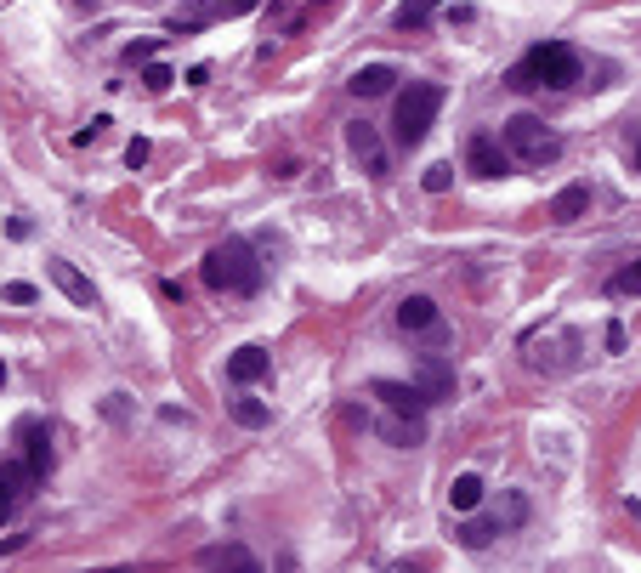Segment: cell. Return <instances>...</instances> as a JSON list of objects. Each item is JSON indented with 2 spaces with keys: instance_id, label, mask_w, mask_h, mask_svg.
<instances>
[{
  "instance_id": "obj_1",
  "label": "cell",
  "mask_w": 641,
  "mask_h": 573,
  "mask_svg": "<svg viewBox=\"0 0 641 573\" xmlns=\"http://www.w3.org/2000/svg\"><path fill=\"white\" fill-rule=\"evenodd\" d=\"M205 284L210 290H227V296H256L261 290V261L244 239H222L205 256Z\"/></svg>"
},
{
  "instance_id": "obj_2",
  "label": "cell",
  "mask_w": 641,
  "mask_h": 573,
  "mask_svg": "<svg viewBox=\"0 0 641 573\" xmlns=\"http://www.w3.org/2000/svg\"><path fill=\"white\" fill-rule=\"evenodd\" d=\"M437 108H443V86H409L398 91V114H392V137H398V148H420L426 142V131H432Z\"/></svg>"
},
{
  "instance_id": "obj_3",
  "label": "cell",
  "mask_w": 641,
  "mask_h": 573,
  "mask_svg": "<svg viewBox=\"0 0 641 573\" xmlns=\"http://www.w3.org/2000/svg\"><path fill=\"white\" fill-rule=\"evenodd\" d=\"M505 154H517L522 165H556L562 159V137H551L545 120H534V114H511L505 120Z\"/></svg>"
},
{
  "instance_id": "obj_4",
  "label": "cell",
  "mask_w": 641,
  "mask_h": 573,
  "mask_svg": "<svg viewBox=\"0 0 641 573\" xmlns=\"http://www.w3.org/2000/svg\"><path fill=\"white\" fill-rule=\"evenodd\" d=\"M528 63H534L539 86H551V91H562V86H573V80H579V52H573V46H562V40L534 46V52H528Z\"/></svg>"
},
{
  "instance_id": "obj_5",
  "label": "cell",
  "mask_w": 641,
  "mask_h": 573,
  "mask_svg": "<svg viewBox=\"0 0 641 573\" xmlns=\"http://www.w3.org/2000/svg\"><path fill=\"white\" fill-rule=\"evenodd\" d=\"M466 171L483 176V182H494V176L511 171V154H505L500 137H488V131H477V137L466 142Z\"/></svg>"
},
{
  "instance_id": "obj_6",
  "label": "cell",
  "mask_w": 641,
  "mask_h": 573,
  "mask_svg": "<svg viewBox=\"0 0 641 573\" xmlns=\"http://www.w3.org/2000/svg\"><path fill=\"white\" fill-rule=\"evenodd\" d=\"M347 148H352L358 159H364V171H369V176H386V148H381V131H375L369 120H352V125H347Z\"/></svg>"
},
{
  "instance_id": "obj_7",
  "label": "cell",
  "mask_w": 641,
  "mask_h": 573,
  "mask_svg": "<svg viewBox=\"0 0 641 573\" xmlns=\"http://www.w3.org/2000/svg\"><path fill=\"white\" fill-rule=\"evenodd\" d=\"M375 398H381L392 415H409V420L426 415V392H420L415 381H409V386H403V381H375Z\"/></svg>"
},
{
  "instance_id": "obj_8",
  "label": "cell",
  "mask_w": 641,
  "mask_h": 573,
  "mask_svg": "<svg viewBox=\"0 0 641 573\" xmlns=\"http://www.w3.org/2000/svg\"><path fill=\"white\" fill-rule=\"evenodd\" d=\"M52 284L74 301V307H97V284H91V278L80 273L74 261H52Z\"/></svg>"
},
{
  "instance_id": "obj_9",
  "label": "cell",
  "mask_w": 641,
  "mask_h": 573,
  "mask_svg": "<svg viewBox=\"0 0 641 573\" xmlns=\"http://www.w3.org/2000/svg\"><path fill=\"white\" fill-rule=\"evenodd\" d=\"M585 210H590V188H585V182H568V188H562V193L551 199V205H545V216L568 227V222H579Z\"/></svg>"
},
{
  "instance_id": "obj_10",
  "label": "cell",
  "mask_w": 641,
  "mask_h": 573,
  "mask_svg": "<svg viewBox=\"0 0 641 573\" xmlns=\"http://www.w3.org/2000/svg\"><path fill=\"white\" fill-rule=\"evenodd\" d=\"M267 369H273V358H267V352H261V347H239V352H233V358H227V381L250 386V381H261Z\"/></svg>"
},
{
  "instance_id": "obj_11",
  "label": "cell",
  "mask_w": 641,
  "mask_h": 573,
  "mask_svg": "<svg viewBox=\"0 0 641 573\" xmlns=\"http://www.w3.org/2000/svg\"><path fill=\"white\" fill-rule=\"evenodd\" d=\"M392 80H398V74L386 69V63H369V69H358L347 80V91H352V97H386V91H392Z\"/></svg>"
},
{
  "instance_id": "obj_12",
  "label": "cell",
  "mask_w": 641,
  "mask_h": 573,
  "mask_svg": "<svg viewBox=\"0 0 641 573\" xmlns=\"http://www.w3.org/2000/svg\"><path fill=\"white\" fill-rule=\"evenodd\" d=\"M437 324V301L432 296H403L398 301V330H432Z\"/></svg>"
},
{
  "instance_id": "obj_13",
  "label": "cell",
  "mask_w": 641,
  "mask_h": 573,
  "mask_svg": "<svg viewBox=\"0 0 641 573\" xmlns=\"http://www.w3.org/2000/svg\"><path fill=\"white\" fill-rule=\"evenodd\" d=\"M415 386L426 392V403H443V398H454V369L449 364H426L415 375Z\"/></svg>"
},
{
  "instance_id": "obj_14",
  "label": "cell",
  "mask_w": 641,
  "mask_h": 573,
  "mask_svg": "<svg viewBox=\"0 0 641 573\" xmlns=\"http://www.w3.org/2000/svg\"><path fill=\"white\" fill-rule=\"evenodd\" d=\"M199 562H205V568H239V573L256 568V556L244 551V545H205V551H199Z\"/></svg>"
},
{
  "instance_id": "obj_15",
  "label": "cell",
  "mask_w": 641,
  "mask_h": 573,
  "mask_svg": "<svg viewBox=\"0 0 641 573\" xmlns=\"http://www.w3.org/2000/svg\"><path fill=\"white\" fill-rule=\"evenodd\" d=\"M449 505L454 511H477V505H483V477H477V471H460L449 488Z\"/></svg>"
},
{
  "instance_id": "obj_16",
  "label": "cell",
  "mask_w": 641,
  "mask_h": 573,
  "mask_svg": "<svg viewBox=\"0 0 641 573\" xmlns=\"http://www.w3.org/2000/svg\"><path fill=\"white\" fill-rule=\"evenodd\" d=\"M381 437L392 443V449H415L420 437H426V426H420V420H409V415H398V420H381Z\"/></svg>"
},
{
  "instance_id": "obj_17",
  "label": "cell",
  "mask_w": 641,
  "mask_h": 573,
  "mask_svg": "<svg viewBox=\"0 0 641 573\" xmlns=\"http://www.w3.org/2000/svg\"><path fill=\"white\" fill-rule=\"evenodd\" d=\"M29 483H35V471H29V466H18V460H12V466H0V494H6L12 505L29 494Z\"/></svg>"
},
{
  "instance_id": "obj_18",
  "label": "cell",
  "mask_w": 641,
  "mask_h": 573,
  "mask_svg": "<svg viewBox=\"0 0 641 573\" xmlns=\"http://www.w3.org/2000/svg\"><path fill=\"white\" fill-rule=\"evenodd\" d=\"M454 534H460L466 551H483V545H494V534H505V528H500V522H460Z\"/></svg>"
},
{
  "instance_id": "obj_19",
  "label": "cell",
  "mask_w": 641,
  "mask_h": 573,
  "mask_svg": "<svg viewBox=\"0 0 641 573\" xmlns=\"http://www.w3.org/2000/svg\"><path fill=\"white\" fill-rule=\"evenodd\" d=\"M233 420L256 432V426H267V420H273V409H267V403H261V398H233Z\"/></svg>"
},
{
  "instance_id": "obj_20",
  "label": "cell",
  "mask_w": 641,
  "mask_h": 573,
  "mask_svg": "<svg viewBox=\"0 0 641 573\" xmlns=\"http://www.w3.org/2000/svg\"><path fill=\"white\" fill-rule=\"evenodd\" d=\"M432 12H437V0H403L398 12H392V23H398V29H420Z\"/></svg>"
},
{
  "instance_id": "obj_21",
  "label": "cell",
  "mask_w": 641,
  "mask_h": 573,
  "mask_svg": "<svg viewBox=\"0 0 641 573\" xmlns=\"http://www.w3.org/2000/svg\"><path fill=\"white\" fill-rule=\"evenodd\" d=\"M607 290H613V296H641V256L630 261V267H619V273L607 278Z\"/></svg>"
},
{
  "instance_id": "obj_22",
  "label": "cell",
  "mask_w": 641,
  "mask_h": 573,
  "mask_svg": "<svg viewBox=\"0 0 641 573\" xmlns=\"http://www.w3.org/2000/svg\"><path fill=\"white\" fill-rule=\"evenodd\" d=\"M29 471H35V483H46V471H52V437L35 432V443H29Z\"/></svg>"
},
{
  "instance_id": "obj_23",
  "label": "cell",
  "mask_w": 641,
  "mask_h": 573,
  "mask_svg": "<svg viewBox=\"0 0 641 573\" xmlns=\"http://www.w3.org/2000/svg\"><path fill=\"white\" fill-rule=\"evenodd\" d=\"M505 86H511V91H539V74H534V63H528V57H522L517 69L505 74Z\"/></svg>"
},
{
  "instance_id": "obj_24",
  "label": "cell",
  "mask_w": 641,
  "mask_h": 573,
  "mask_svg": "<svg viewBox=\"0 0 641 573\" xmlns=\"http://www.w3.org/2000/svg\"><path fill=\"white\" fill-rule=\"evenodd\" d=\"M426 193H449V182H454V165H426Z\"/></svg>"
},
{
  "instance_id": "obj_25",
  "label": "cell",
  "mask_w": 641,
  "mask_h": 573,
  "mask_svg": "<svg viewBox=\"0 0 641 573\" xmlns=\"http://www.w3.org/2000/svg\"><path fill=\"white\" fill-rule=\"evenodd\" d=\"M171 80H176V74L165 69V63H148V69H142V86H148V91H171Z\"/></svg>"
},
{
  "instance_id": "obj_26",
  "label": "cell",
  "mask_w": 641,
  "mask_h": 573,
  "mask_svg": "<svg viewBox=\"0 0 641 573\" xmlns=\"http://www.w3.org/2000/svg\"><path fill=\"white\" fill-rule=\"evenodd\" d=\"M0 296L12 301V307H29V301H35L40 290H35V284H23V278H12V284H6V290H0Z\"/></svg>"
},
{
  "instance_id": "obj_27",
  "label": "cell",
  "mask_w": 641,
  "mask_h": 573,
  "mask_svg": "<svg viewBox=\"0 0 641 573\" xmlns=\"http://www.w3.org/2000/svg\"><path fill=\"white\" fill-rule=\"evenodd\" d=\"M154 52H159V40H131V46H125V63H154Z\"/></svg>"
},
{
  "instance_id": "obj_28",
  "label": "cell",
  "mask_w": 641,
  "mask_h": 573,
  "mask_svg": "<svg viewBox=\"0 0 641 573\" xmlns=\"http://www.w3.org/2000/svg\"><path fill=\"white\" fill-rule=\"evenodd\" d=\"M125 165H131V171H137V165H148V142H131V148H125Z\"/></svg>"
},
{
  "instance_id": "obj_29",
  "label": "cell",
  "mask_w": 641,
  "mask_h": 573,
  "mask_svg": "<svg viewBox=\"0 0 641 573\" xmlns=\"http://www.w3.org/2000/svg\"><path fill=\"white\" fill-rule=\"evenodd\" d=\"M250 6H256V0H222V6H216V12H222V18H244V12H250Z\"/></svg>"
},
{
  "instance_id": "obj_30",
  "label": "cell",
  "mask_w": 641,
  "mask_h": 573,
  "mask_svg": "<svg viewBox=\"0 0 641 573\" xmlns=\"http://www.w3.org/2000/svg\"><path fill=\"white\" fill-rule=\"evenodd\" d=\"M630 171H641V137H636V148H630Z\"/></svg>"
},
{
  "instance_id": "obj_31",
  "label": "cell",
  "mask_w": 641,
  "mask_h": 573,
  "mask_svg": "<svg viewBox=\"0 0 641 573\" xmlns=\"http://www.w3.org/2000/svg\"><path fill=\"white\" fill-rule=\"evenodd\" d=\"M6 517H12V500H6V494H0V522H6Z\"/></svg>"
},
{
  "instance_id": "obj_32",
  "label": "cell",
  "mask_w": 641,
  "mask_h": 573,
  "mask_svg": "<svg viewBox=\"0 0 641 573\" xmlns=\"http://www.w3.org/2000/svg\"><path fill=\"white\" fill-rule=\"evenodd\" d=\"M0 386H6V364H0Z\"/></svg>"
}]
</instances>
